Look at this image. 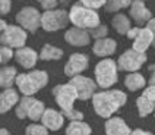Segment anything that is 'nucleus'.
Listing matches in <instances>:
<instances>
[{"label": "nucleus", "instance_id": "15", "mask_svg": "<svg viewBox=\"0 0 155 135\" xmlns=\"http://www.w3.org/2000/svg\"><path fill=\"white\" fill-rule=\"evenodd\" d=\"M116 50H117V43L110 37L98 38L95 40L94 46H92V51L98 57H110L111 54L116 53Z\"/></svg>", "mask_w": 155, "mask_h": 135}, {"label": "nucleus", "instance_id": "43", "mask_svg": "<svg viewBox=\"0 0 155 135\" xmlns=\"http://www.w3.org/2000/svg\"><path fill=\"white\" fill-rule=\"evenodd\" d=\"M60 2H63V3H66V2H69V0H60Z\"/></svg>", "mask_w": 155, "mask_h": 135}, {"label": "nucleus", "instance_id": "44", "mask_svg": "<svg viewBox=\"0 0 155 135\" xmlns=\"http://www.w3.org/2000/svg\"><path fill=\"white\" fill-rule=\"evenodd\" d=\"M0 65H2V57H0Z\"/></svg>", "mask_w": 155, "mask_h": 135}, {"label": "nucleus", "instance_id": "31", "mask_svg": "<svg viewBox=\"0 0 155 135\" xmlns=\"http://www.w3.org/2000/svg\"><path fill=\"white\" fill-rule=\"evenodd\" d=\"M89 34H91V37L95 38V40L104 38V37H107V34H108V28H107V25H104V24H100V25L91 28V29H89Z\"/></svg>", "mask_w": 155, "mask_h": 135}, {"label": "nucleus", "instance_id": "28", "mask_svg": "<svg viewBox=\"0 0 155 135\" xmlns=\"http://www.w3.org/2000/svg\"><path fill=\"white\" fill-rule=\"evenodd\" d=\"M130 5H132V0H107L104 9H105V12L113 13V12H119L121 9L129 8Z\"/></svg>", "mask_w": 155, "mask_h": 135}, {"label": "nucleus", "instance_id": "30", "mask_svg": "<svg viewBox=\"0 0 155 135\" xmlns=\"http://www.w3.org/2000/svg\"><path fill=\"white\" fill-rule=\"evenodd\" d=\"M25 135H48V129L43 123H31L25 128Z\"/></svg>", "mask_w": 155, "mask_h": 135}, {"label": "nucleus", "instance_id": "37", "mask_svg": "<svg viewBox=\"0 0 155 135\" xmlns=\"http://www.w3.org/2000/svg\"><path fill=\"white\" fill-rule=\"evenodd\" d=\"M147 26L149 28V29H151V31H152V34H154V41H152V47L155 49V18H152V19H151V21L148 22Z\"/></svg>", "mask_w": 155, "mask_h": 135}, {"label": "nucleus", "instance_id": "29", "mask_svg": "<svg viewBox=\"0 0 155 135\" xmlns=\"http://www.w3.org/2000/svg\"><path fill=\"white\" fill-rule=\"evenodd\" d=\"M29 76L34 79V82L38 85L40 90H43L45 85L48 84V74L45 71H40V69H34L29 72Z\"/></svg>", "mask_w": 155, "mask_h": 135}, {"label": "nucleus", "instance_id": "21", "mask_svg": "<svg viewBox=\"0 0 155 135\" xmlns=\"http://www.w3.org/2000/svg\"><path fill=\"white\" fill-rule=\"evenodd\" d=\"M16 68L15 66H5L0 68V88H12V85L15 84L16 79Z\"/></svg>", "mask_w": 155, "mask_h": 135}, {"label": "nucleus", "instance_id": "17", "mask_svg": "<svg viewBox=\"0 0 155 135\" xmlns=\"http://www.w3.org/2000/svg\"><path fill=\"white\" fill-rule=\"evenodd\" d=\"M132 41H133L132 49H135L136 51H140V53H145V51L152 46L154 34H152V31H151L148 26L139 28V33L136 34V37H135Z\"/></svg>", "mask_w": 155, "mask_h": 135}, {"label": "nucleus", "instance_id": "7", "mask_svg": "<svg viewBox=\"0 0 155 135\" xmlns=\"http://www.w3.org/2000/svg\"><path fill=\"white\" fill-rule=\"evenodd\" d=\"M41 15L43 13H40L38 9L32 6H25L18 12L15 18H16L18 25H21L28 33L34 34L41 26Z\"/></svg>", "mask_w": 155, "mask_h": 135}, {"label": "nucleus", "instance_id": "22", "mask_svg": "<svg viewBox=\"0 0 155 135\" xmlns=\"http://www.w3.org/2000/svg\"><path fill=\"white\" fill-rule=\"evenodd\" d=\"M111 26L114 28V31L120 35H127L129 29L132 28V24H130V19L126 15L123 13H117L114 15L111 19Z\"/></svg>", "mask_w": 155, "mask_h": 135}, {"label": "nucleus", "instance_id": "10", "mask_svg": "<svg viewBox=\"0 0 155 135\" xmlns=\"http://www.w3.org/2000/svg\"><path fill=\"white\" fill-rule=\"evenodd\" d=\"M88 63H89V59L86 54H82V53H73L69 57V60L66 62L64 65V75L72 78V76L81 75L86 68H88Z\"/></svg>", "mask_w": 155, "mask_h": 135}, {"label": "nucleus", "instance_id": "2", "mask_svg": "<svg viewBox=\"0 0 155 135\" xmlns=\"http://www.w3.org/2000/svg\"><path fill=\"white\" fill-rule=\"evenodd\" d=\"M53 97L57 106L60 107V112L64 115V118L70 120H84V113L73 109L75 100H78V91L70 82L56 85L53 88Z\"/></svg>", "mask_w": 155, "mask_h": 135}, {"label": "nucleus", "instance_id": "34", "mask_svg": "<svg viewBox=\"0 0 155 135\" xmlns=\"http://www.w3.org/2000/svg\"><path fill=\"white\" fill-rule=\"evenodd\" d=\"M40 3V6L44 10H50V9H56V6L59 5V0H37Z\"/></svg>", "mask_w": 155, "mask_h": 135}, {"label": "nucleus", "instance_id": "11", "mask_svg": "<svg viewBox=\"0 0 155 135\" xmlns=\"http://www.w3.org/2000/svg\"><path fill=\"white\" fill-rule=\"evenodd\" d=\"M64 41L75 47H85L91 41V34L85 28L73 26L64 33Z\"/></svg>", "mask_w": 155, "mask_h": 135}, {"label": "nucleus", "instance_id": "5", "mask_svg": "<svg viewBox=\"0 0 155 135\" xmlns=\"http://www.w3.org/2000/svg\"><path fill=\"white\" fill-rule=\"evenodd\" d=\"M69 12L64 9H50L41 15V28L47 33H56L69 25Z\"/></svg>", "mask_w": 155, "mask_h": 135}, {"label": "nucleus", "instance_id": "36", "mask_svg": "<svg viewBox=\"0 0 155 135\" xmlns=\"http://www.w3.org/2000/svg\"><path fill=\"white\" fill-rule=\"evenodd\" d=\"M142 95H145V97H148L149 100L155 101V85L149 84L148 87H145V88H143V93H142Z\"/></svg>", "mask_w": 155, "mask_h": 135}, {"label": "nucleus", "instance_id": "14", "mask_svg": "<svg viewBox=\"0 0 155 135\" xmlns=\"http://www.w3.org/2000/svg\"><path fill=\"white\" fill-rule=\"evenodd\" d=\"M105 135H130L132 129L126 123V120L119 116H111L107 119L105 125H104Z\"/></svg>", "mask_w": 155, "mask_h": 135}, {"label": "nucleus", "instance_id": "40", "mask_svg": "<svg viewBox=\"0 0 155 135\" xmlns=\"http://www.w3.org/2000/svg\"><path fill=\"white\" fill-rule=\"evenodd\" d=\"M149 69H151V72H152V74H151V78H149V84L155 85V65L154 66H151Z\"/></svg>", "mask_w": 155, "mask_h": 135}, {"label": "nucleus", "instance_id": "24", "mask_svg": "<svg viewBox=\"0 0 155 135\" xmlns=\"http://www.w3.org/2000/svg\"><path fill=\"white\" fill-rule=\"evenodd\" d=\"M136 107H138V113L140 118H147L151 113L155 112V101L149 100L145 95H140L136 99Z\"/></svg>", "mask_w": 155, "mask_h": 135}, {"label": "nucleus", "instance_id": "8", "mask_svg": "<svg viewBox=\"0 0 155 135\" xmlns=\"http://www.w3.org/2000/svg\"><path fill=\"white\" fill-rule=\"evenodd\" d=\"M28 38V31L21 25H8L0 37V44L8 46L10 49H21L24 47Z\"/></svg>", "mask_w": 155, "mask_h": 135}, {"label": "nucleus", "instance_id": "1", "mask_svg": "<svg viewBox=\"0 0 155 135\" xmlns=\"http://www.w3.org/2000/svg\"><path fill=\"white\" fill-rule=\"evenodd\" d=\"M127 101V95L121 90H103L92 95V107L100 118L108 119Z\"/></svg>", "mask_w": 155, "mask_h": 135}, {"label": "nucleus", "instance_id": "33", "mask_svg": "<svg viewBox=\"0 0 155 135\" xmlns=\"http://www.w3.org/2000/svg\"><path fill=\"white\" fill-rule=\"evenodd\" d=\"M84 6L89 9H94V10H98L100 8H104L105 6V3H107V0H79Z\"/></svg>", "mask_w": 155, "mask_h": 135}, {"label": "nucleus", "instance_id": "32", "mask_svg": "<svg viewBox=\"0 0 155 135\" xmlns=\"http://www.w3.org/2000/svg\"><path fill=\"white\" fill-rule=\"evenodd\" d=\"M0 57H2V63L5 65V63H8L12 57H15V51H13V49H10L8 46L0 44Z\"/></svg>", "mask_w": 155, "mask_h": 135}, {"label": "nucleus", "instance_id": "20", "mask_svg": "<svg viewBox=\"0 0 155 135\" xmlns=\"http://www.w3.org/2000/svg\"><path fill=\"white\" fill-rule=\"evenodd\" d=\"M124 87L129 91H139L147 87V79L140 72H129L124 78Z\"/></svg>", "mask_w": 155, "mask_h": 135}, {"label": "nucleus", "instance_id": "16", "mask_svg": "<svg viewBox=\"0 0 155 135\" xmlns=\"http://www.w3.org/2000/svg\"><path fill=\"white\" fill-rule=\"evenodd\" d=\"M48 131H59L64 123V115L54 109H45L43 118L40 120Z\"/></svg>", "mask_w": 155, "mask_h": 135}, {"label": "nucleus", "instance_id": "38", "mask_svg": "<svg viewBox=\"0 0 155 135\" xmlns=\"http://www.w3.org/2000/svg\"><path fill=\"white\" fill-rule=\"evenodd\" d=\"M139 33V26H135V28H130L129 33H127V37H129L130 40H133L135 37H136V34Z\"/></svg>", "mask_w": 155, "mask_h": 135}, {"label": "nucleus", "instance_id": "35", "mask_svg": "<svg viewBox=\"0 0 155 135\" xmlns=\"http://www.w3.org/2000/svg\"><path fill=\"white\" fill-rule=\"evenodd\" d=\"M12 9V0H0V15H8Z\"/></svg>", "mask_w": 155, "mask_h": 135}, {"label": "nucleus", "instance_id": "39", "mask_svg": "<svg viewBox=\"0 0 155 135\" xmlns=\"http://www.w3.org/2000/svg\"><path fill=\"white\" fill-rule=\"evenodd\" d=\"M130 135H154V134L149 132V131H145V129H135V131H132Z\"/></svg>", "mask_w": 155, "mask_h": 135}, {"label": "nucleus", "instance_id": "25", "mask_svg": "<svg viewBox=\"0 0 155 135\" xmlns=\"http://www.w3.org/2000/svg\"><path fill=\"white\" fill-rule=\"evenodd\" d=\"M61 57H63V50L51 44H44L43 49L40 50L41 60H60Z\"/></svg>", "mask_w": 155, "mask_h": 135}, {"label": "nucleus", "instance_id": "42", "mask_svg": "<svg viewBox=\"0 0 155 135\" xmlns=\"http://www.w3.org/2000/svg\"><path fill=\"white\" fill-rule=\"evenodd\" d=\"M0 135H10L8 129H5V128H0Z\"/></svg>", "mask_w": 155, "mask_h": 135}, {"label": "nucleus", "instance_id": "26", "mask_svg": "<svg viewBox=\"0 0 155 135\" xmlns=\"http://www.w3.org/2000/svg\"><path fill=\"white\" fill-rule=\"evenodd\" d=\"M34 101V97L32 95H24L19 103L16 104V109H15V115H16L19 119H26L28 118V112H29V107Z\"/></svg>", "mask_w": 155, "mask_h": 135}, {"label": "nucleus", "instance_id": "9", "mask_svg": "<svg viewBox=\"0 0 155 135\" xmlns=\"http://www.w3.org/2000/svg\"><path fill=\"white\" fill-rule=\"evenodd\" d=\"M69 82L76 88L78 100L81 101H86L89 99H92V95L97 93V88H98V84H97L95 79H91V78L84 75L72 76Z\"/></svg>", "mask_w": 155, "mask_h": 135}, {"label": "nucleus", "instance_id": "27", "mask_svg": "<svg viewBox=\"0 0 155 135\" xmlns=\"http://www.w3.org/2000/svg\"><path fill=\"white\" fill-rule=\"evenodd\" d=\"M45 109H47V107H45V104H44L43 101L34 99L31 107H29V112H28V118L31 119L32 122H38V120H41Z\"/></svg>", "mask_w": 155, "mask_h": 135}, {"label": "nucleus", "instance_id": "6", "mask_svg": "<svg viewBox=\"0 0 155 135\" xmlns=\"http://www.w3.org/2000/svg\"><path fill=\"white\" fill-rule=\"evenodd\" d=\"M147 53H140V51H136L135 49H129V50L123 51L119 56L117 66H119V71L138 72L139 69L143 66V63H147Z\"/></svg>", "mask_w": 155, "mask_h": 135}, {"label": "nucleus", "instance_id": "19", "mask_svg": "<svg viewBox=\"0 0 155 135\" xmlns=\"http://www.w3.org/2000/svg\"><path fill=\"white\" fill-rule=\"evenodd\" d=\"M15 84L24 95H34L40 91L38 85L34 82V79L29 76V74H18Z\"/></svg>", "mask_w": 155, "mask_h": 135}, {"label": "nucleus", "instance_id": "41", "mask_svg": "<svg viewBox=\"0 0 155 135\" xmlns=\"http://www.w3.org/2000/svg\"><path fill=\"white\" fill-rule=\"evenodd\" d=\"M6 26H8V24H6V21L0 18V37H2V34H3V31L6 29Z\"/></svg>", "mask_w": 155, "mask_h": 135}, {"label": "nucleus", "instance_id": "18", "mask_svg": "<svg viewBox=\"0 0 155 135\" xmlns=\"http://www.w3.org/2000/svg\"><path fill=\"white\" fill-rule=\"evenodd\" d=\"M21 97L18 94L16 90L13 88H3V91H0V113H8L9 110L16 107Z\"/></svg>", "mask_w": 155, "mask_h": 135}, {"label": "nucleus", "instance_id": "3", "mask_svg": "<svg viewBox=\"0 0 155 135\" xmlns=\"http://www.w3.org/2000/svg\"><path fill=\"white\" fill-rule=\"evenodd\" d=\"M117 74H119L117 62L110 59V57H104L101 62H98L95 65V81H97L98 87L103 90H108L117 82V79H119Z\"/></svg>", "mask_w": 155, "mask_h": 135}, {"label": "nucleus", "instance_id": "45", "mask_svg": "<svg viewBox=\"0 0 155 135\" xmlns=\"http://www.w3.org/2000/svg\"><path fill=\"white\" fill-rule=\"evenodd\" d=\"M154 116H155V112H154Z\"/></svg>", "mask_w": 155, "mask_h": 135}, {"label": "nucleus", "instance_id": "12", "mask_svg": "<svg viewBox=\"0 0 155 135\" xmlns=\"http://www.w3.org/2000/svg\"><path fill=\"white\" fill-rule=\"evenodd\" d=\"M129 16L138 25L148 24L154 18L152 13H151V10L145 6V2L143 0H132V5L129 6Z\"/></svg>", "mask_w": 155, "mask_h": 135}, {"label": "nucleus", "instance_id": "4", "mask_svg": "<svg viewBox=\"0 0 155 135\" xmlns=\"http://www.w3.org/2000/svg\"><path fill=\"white\" fill-rule=\"evenodd\" d=\"M69 19H70V24H73V26L85 28V29H91V28H94V26L101 24L97 10L86 8L81 2H79V3H75V5L70 8Z\"/></svg>", "mask_w": 155, "mask_h": 135}, {"label": "nucleus", "instance_id": "13", "mask_svg": "<svg viewBox=\"0 0 155 135\" xmlns=\"http://www.w3.org/2000/svg\"><path fill=\"white\" fill-rule=\"evenodd\" d=\"M38 59H40V54L32 47L24 46L21 49H16V51H15V60L24 69H32L37 65Z\"/></svg>", "mask_w": 155, "mask_h": 135}, {"label": "nucleus", "instance_id": "23", "mask_svg": "<svg viewBox=\"0 0 155 135\" xmlns=\"http://www.w3.org/2000/svg\"><path fill=\"white\" fill-rule=\"evenodd\" d=\"M66 135H92V128L84 120H70L66 126Z\"/></svg>", "mask_w": 155, "mask_h": 135}]
</instances>
